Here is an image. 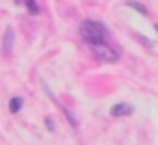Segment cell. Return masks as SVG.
<instances>
[{
    "label": "cell",
    "mask_w": 158,
    "mask_h": 145,
    "mask_svg": "<svg viewBox=\"0 0 158 145\" xmlns=\"http://www.w3.org/2000/svg\"><path fill=\"white\" fill-rule=\"evenodd\" d=\"M80 37L91 46L102 44V41H106V26L102 22H95V20H85L80 24Z\"/></svg>",
    "instance_id": "6da1fadb"
},
{
    "label": "cell",
    "mask_w": 158,
    "mask_h": 145,
    "mask_svg": "<svg viewBox=\"0 0 158 145\" xmlns=\"http://www.w3.org/2000/svg\"><path fill=\"white\" fill-rule=\"evenodd\" d=\"M91 52H93V56H95L98 61H102V63H117V61H119V52H117L115 48H110L106 41L93 44V46H91Z\"/></svg>",
    "instance_id": "7a4b0ae2"
},
{
    "label": "cell",
    "mask_w": 158,
    "mask_h": 145,
    "mask_svg": "<svg viewBox=\"0 0 158 145\" xmlns=\"http://www.w3.org/2000/svg\"><path fill=\"white\" fill-rule=\"evenodd\" d=\"M132 113H134V108L130 104H126V102H119V104L110 106V117H128Z\"/></svg>",
    "instance_id": "3957f363"
},
{
    "label": "cell",
    "mask_w": 158,
    "mask_h": 145,
    "mask_svg": "<svg viewBox=\"0 0 158 145\" xmlns=\"http://www.w3.org/2000/svg\"><path fill=\"white\" fill-rule=\"evenodd\" d=\"M11 48H13V28H7L5 31V39H2V52L11 54Z\"/></svg>",
    "instance_id": "277c9868"
},
{
    "label": "cell",
    "mask_w": 158,
    "mask_h": 145,
    "mask_svg": "<svg viewBox=\"0 0 158 145\" xmlns=\"http://www.w3.org/2000/svg\"><path fill=\"white\" fill-rule=\"evenodd\" d=\"M22 104H24V100H22V97H11V102H9V110L15 115V113H20V110H22Z\"/></svg>",
    "instance_id": "5b68a950"
},
{
    "label": "cell",
    "mask_w": 158,
    "mask_h": 145,
    "mask_svg": "<svg viewBox=\"0 0 158 145\" xmlns=\"http://www.w3.org/2000/svg\"><path fill=\"white\" fill-rule=\"evenodd\" d=\"M22 2L26 5V9H28V13L31 15H39V5H37V0H22Z\"/></svg>",
    "instance_id": "8992f818"
},
{
    "label": "cell",
    "mask_w": 158,
    "mask_h": 145,
    "mask_svg": "<svg viewBox=\"0 0 158 145\" xmlns=\"http://www.w3.org/2000/svg\"><path fill=\"white\" fill-rule=\"evenodd\" d=\"M126 7H130V9H134V11H139L141 15H147V9H145L141 2H136V0H128V2H126Z\"/></svg>",
    "instance_id": "52a82bcc"
},
{
    "label": "cell",
    "mask_w": 158,
    "mask_h": 145,
    "mask_svg": "<svg viewBox=\"0 0 158 145\" xmlns=\"http://www.w3.org/2000/svg\"><path fill=\"white\" fill-rule=\"evenodd\" d=\"M46 128H48V130H54V121H52L50 117H46Z\"/></svg>",
    "instance_id": "ba28073f"
},
{
    "label": "cell",
    "mask_w": 158,
    "mask_h": 145,
    "mask_svg": "<svg viewBox=\"0 0 158 145\" xmlns=\"http://www.w3.org/2000/svg\"><path fill=\"white\" fill-rule=\"evenodd\" d=\"M13 2H15V5H20V2H22V0H13Z\"/></svg>",
    "instance_id": "9c48e42d"
},
{
    "label": "cell",
    "mask_w": 158,
    "mask_h": 145,
    "mask_svg": "<svg viewBox=\"0 0 158 145\" xmlns=\"http://www.w3.org/2000/svg\"><path fill=\"white\" fill-rule=\"evenodd\" d=\"M154 28H156V33H158V24H156V26H154Z\"/></svg>",
    "instance_id": "30bf717a"
}]
</instances>
